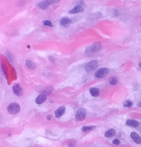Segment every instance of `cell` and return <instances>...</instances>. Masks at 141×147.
Segmentation results:
<instances>
[{
	"instance_id": "17",
	"label": "cell",
	"mask_w": 141,
	"mask_h": 147,
	"mask_svg": "<svg viewBox=\"0 0 141 147\" xmlns=\"http://www.w3.org/2000/svg\"><path fill=\"white\" fill-rule=\"evenodd\" d=\"M95 128V126H84L82 127V131L84 132L89 131H90L92 130H93L94 128Z\"/></svg>"
},
{
	"instance_id": "5",
	"label": "cell",
	"mask_w": 141,
	"mask_h": 147,
	"mask_svg": "<svg viewBox=\"0 0 141 147\" xmlns=\"http://www.w3.org/2000/svg\"><path fill=\"white\" fill-rule=\"evenodd\" d=\"M59 2V1H41L40 2H39L37 4V6H38L39 8L42 10H46L49 6H50V5L52 4L53 3H57Z\"/></svg>"
},
{
	"instance_id": "20",
	"label": "cell",
	"mask_w": 141,
	"mask_h": 147,
	"mask_svg": "<svg viewBox=\"0 0 141 147\" xmlns=\"http://www.w3.org/2000/svg\"><path fill=\"white\" fill-rule=\"evenodd\" d=\"M43 24L45 26H48L49 27L52 28L53 27V25L52 24V23L51 21H43Z\"/></svg>"
},
{
	"instance_id": "11",
	"label": "cell",
	"mask_w": 141,
	"mask_h": 147,
	"mask_svg": "<svg viewBox=\"0 0 141 147\" xmlns=\"http://www.w3.org/2000/svg\"><path fill=\"white\" fill-rule=\"evenodd\" d=\"M84 11V9L81 6L78 5V6H75L74 8H73L72 10H71L69 11V14H75L79 13V12H82Z\"/></svg>"
},
{
	"instance_id": "22",
	"label": "cell",
	"mask_w": 141,
	"mask_h": 147,
	"mask_svg": "<svg viewBox=\"0 0 141 147\" xmlns=\"http://www.w3.org/2000/svg\"><path fill=\"white\" fill-rule=\"evenodd\" d=\"M112 143L115 145H119L120 143V141L118 139H115L112 142Z\"/></svg>"
},
{
	"instance_id": "16",
	"label": "cell",
	"mask_w": 141,
	"mask_h": 147,
	"mask_svg": "<svg viewBox=\"0 0 141 147\" xmlns=\"http://www.w3.org/2000/svg\"><path fill=\"white\" fill-rule=\"evenodd\" d=\"M116 134V131L114 130H109L106 132L105 134V136L107 138L112 137Z\"/></svg>"
},
{
	"instance_id": "7",
	"label": "cell",
	"mask_w": 141,
	"mask_h": 147,
	"mask_svg": "<svg viewBox=\"0 0 141 147\" xmlns=\"http://www.w3.org/2000/svg\"><path fill=\"white\" fill-rule=\"evenodd\" d=\"M13 92L18 96H22L23 95V91L22 87L18 84H15L12 87Z\"/></svg>"
},
{
	"instance_id": "3",
	"label": "cell",
	"mask_w": 141,
	"mask_h": 147,
	"mask_svg": "<svg viewBox=\"0 0 141 147\" xmlns=\"http://www.w3.org/2000/svg\"><path fill=\"white\" fill-rule=\"evenodd\" d=\"M86 110L84 109H79L76 113V119L78 121H82L85 119L86 116Z\"/></svg>"
},
{
	"instance_id": "15",
	"label": "cell",
	"mask_w": 141,
	"mask_h": 147,
	"mask_svg": "<svg viewBox=\"0 0 141 147\" xmlns=\"http://www.w3.org/2000/svg\"><path fill=\"white\" fill-rule=\"evenodd\" d=\"M26 66L31 69H35L37 67V65L34 62L31 60H27L26 62Z\"/></svg>"
},
{
	"instance_id": "12",
	"label": "cell",
	"mask_w": 141,
	"mask_h": 147,
	"mask_svg": "<svg viewBox=\"0 0 141 147\" xmlns=\"http://www.w3.org/2000/svg\"><path fill=\"white\" fill-rule=\"evenodd\" d=\"M46 100V96L44 94H42L39 95L35 99V103L37 104H42L44 103Z\"/></svg>"
},
{
	"instance_id": "2",
	"label": "cell",
	"mask_w": 141,
	"mask_h": 147,
	"mask_svg": "<svg viewBox=\"0 0 141 147\" xmlns=\"http://www.w3.org/2000/svg\"><path fill=\"white\" fill-rule=\"evenodd\" d=\"M101 48V45L100 42H96L92 46L87 47L85 50V52L87 53H95L100 50Z\"/></svg>"
},
{
	"instance_id": "13",
	"label": "cell",
	"mask_w": 141,
	"mask_h": 147,
	"mask_svg": "<svg viewBox=\"0 0 141 147\" xmlns=\"http://www.w3.org/2000/svg\"><path fill=\"white\" fill-rule=\"evenodd\" d=\"M126 125L127 126L132 127H137L139 126V123L138 122L132 120H128L126 121Z\"/></svg>"
},
{
	"instance_id": "21",
	"label": "cell",
	"mask_w": 141,
	"mask_h": 147,
	"mask_svg": "<svg viewBox=\"0 0 141 147\" xmlns=\"http://www.w3.org/2000/svg\"><path fill=\"white\" fill-rule=\"evenodd\" d=\"M76 145V141H72L69 142L68 143V147H74Z\"/></svg>"
},
{
	"instance_id": "25",
	"label": "cell",
	"mask_w": 141,
	"mask_h": 147,
	"mask_svg": "<svg viewBox=\"0 0 141 147\" xmlns=\"http://www.w3.org/2000/svg\"><path fill=\"white\" fill-rule=\"evenodd\" d=\"M140 106L141 107V102L140 103Z\"/></svg>"
},
{
	"instance_id": "18",
	"label": "cell",
	"mask_w": 141,
	"mask_h": 147,
	"mask_svg": "<svg viewBox=\"0 0 141 147\" xmlns=\"http://www.w3.org/2000/svg\"><path fill=\"white\" fill-rule=\"evenodd\" d=\"M117 82H118V79L116 77H111L109 79V83L111 85H116L117 83Z\"/></svg>"
},
{
	"instance_id": "14",
	"label": "cell",
	"mask_w": 141,
	"mask_h": 147,
	"mask_svg": "<svg viewBox=\"0 0 141 147\" xmlns=\"http://www.w3.org/2000/svg\"><path fill=\"white\" fill-rule=\"evenodd\" d=\"M90 94L92 95L93 96H94V97H97V96L99 95L100 94V91L99 89L98 88H90Z\"/></svg>"
},
{
	"instance_id": "9",
	"label": "cell",
	"mask_w": 141,
	"mask_h": 147,
	"mask_svg": "<svg viewBox=\"0 0 141 147\" xmlns=\"http://www.w3.org/2000/svg\"><path fill=\"white\" fill-rule=\"evenodd\" d=\"M65 110H66L65 107L63 106H62L60 107L59 108H58L55 111V116H56L57 118H58L61 117V116H62L64 114V113L65 112Z\"/></svg>"
},
{
	"instance_id": "23",
	"label": "cell",
	"mask_w": 141,
	"mask_h": 147,
	"mask_svg": "<svg viewBox=\"0 0 141 147\" xmlns=\"http://www.w3.org/2000/svg\"><path fill=\"white\" fill-rule=\"evenodd\" d=\"M47 119L48 120H51V116L48 115V116H47Z\"/></svg>"
},
{
	"instance_id": "24",
	"label": "cell",
	"mask_w": 141,
	"mask_h": 147,
	"mask_svg": "<svg viewBox=\"0 0 141 147\" xmlns=\"http://www.w3.org/2000/svg\"><path fill=\"white\" fill-rule=\"evenodd\" d=\"M139 64V66H140V67H141V62H140V63H139V64Z\"/></svg>"
},
{
	"instance_id": "1",
	"label": "cell",
	"mask_w": 141,
	"mask_h": 147,
	"mask_svg": "<svg viewBox=\"0 0 141 147\" xmlns=\"http://www.w3.org/2000/svg\"><path fill=\"white\" fill-rule=\"evenodd\" d=\"M21 110V107L17 103H11L8 105L7 110L10 114L15 115L19 112Z\"/></svg>"
},
{
	"instance_id": "10",
	"label": "cell",
	"mask_w": 141,
	"mask_h": 147,
	"mask_svg": "<svg viewBox=\"0 0 141 147\" xmlns=\"http://www.w3.org/2000/svg\"><path fill=\"white\" fill-rule=\"evenodd\" d=\"M130 136H131L132 139H133V140L136 144H140L141 143V137L136 132H132Z\"/></svg>"
},
{
	"instance_id": "19",
	"label": "cell",
	"mask_w": 141,
	"mask_h": 147,
	"mask_svg": "<svg viewBox=\"0 0 141 147\" xmlns=\"http://www.w3.org/2000/svg\"><path fill=\"white\" fill-rule=\"evenodd\" d=\"M132 105V103L130 100H126L124 103V106L126 107H131Z\"/></svg>"
},
{
	"instance_id": "6",
	"label": "cell",
	"mask_w": 141,
	"mask_h": 147,
	"mask_svg": "<svg viewBox=\"0 0 141 147\" xmlns=\"http://www.w3.org/2000/svg\"><path fill=\"white\" fill-rule=\"evenodd\" d=\"M109 71L107 68H103L98 70L95 73V77L98 78H103L106 77L108 74Z\"/></svg>"
},
{
	"instance_id": "4",
	"label": "cell",
	"mask_w": 141,
	"mask_h": 147,
	"mask_svg": "<svg viewBox=\"0 0 141 147\" xmlns=\"http://www.w3.org/2000/svg\"><path fill=\"white\" fill-rule=\"evenodd\" d=\"M98 61L96 60L91 61L88 63L86 64V65L85 66V69L87 72H89L92 71L94 70V69L97 68L98 66Z\"/></svg>"
},
{
	"instance_id": "8",
	"label": "cell",
	"mask_w": 141,
	"mask_h": 147,
	"mask_svg": "<svg viewBox=\"0 0 141 147\" xmlns=\"http://www.w3.org/2000/svg\"><path fill=\"white\" fill-rule=\"evenodd\" d=\"M61 24L62 26H64L65 28H68L69 26H71V24H72V21L69 18H63L61 20Z\"/></svg>"
}]
</instances>
